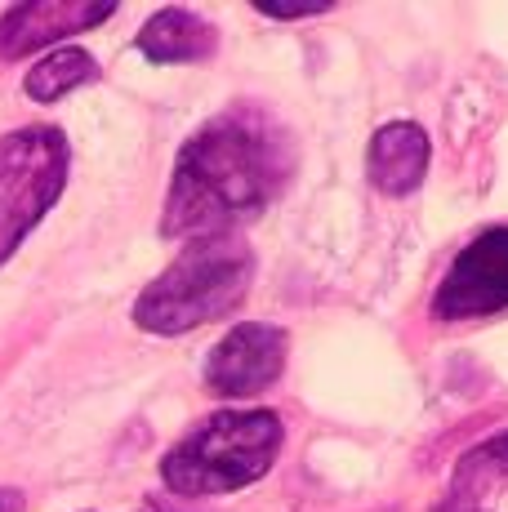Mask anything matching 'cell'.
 I'll return each instance as SVG.
<instances>
[{"label":"cell","instance_id":"obj_1","mask_svg":"<svg viewBox=\"0 0 508 512\" xmlns=\"http://www.w3.org/2000/svg\"><path fill=\"white\" fill-rule=\"evenodd\" d=\"M290 143L268 116L228 112L183 143L165 196V236H237L290 179Z\"/></svg>","mask_w":508,"mask_h":512},{"label":"cell","instance_id":"obj_2","mask_svg":"<svg viewBox=\"0 0 508 512\" xmlns=\"http://www.w3.org/2000/svg\"><path fill=\"white\" fill-rule=\"evenodd\" d=\"M254 281V254L241 236H201L134 299L148 334H188L241 308Z\"/></svg>","mask_w":508,"mask_h":512},{"label":"cell","instance_id":"obj_3","mask_svg":"<svg viewBox=\"0 0 508 512\" xmlns=\"http://www.w3.org/2000/svg\"><path fill=\"white\" fill-rule=\"evenodd\" d=\"M281 419L272 410H223L188 432L179 446L165 450L161 481L183 499L228 495L277 464L281 455Z\"/></svg>","mask_w":508,"mask_h":512},{"label":"cell","instance_id":"obj_4","mask_svg":"<svg viewBox=\"0 0 508 512\" xmlns=\"http://www.w3.org/2000/svg\"><path fill=\"white\" fill-rule=\"evenodd\" d=\"M72 152L54 125H23L0 139V268L54 210L67 187Z\"/></svg>","mask_w":508,"mask_h":512},{"label":"cell","instance_id":"obj_5","mask_svg":"<svg viewBox=\"0 0 508 512\" xmlns=\"http://www.w3.org/2000/svg\"><path fill=\"white\" fill-rule=\"evenodd\" d=\"M504 308H508V228H486L455 254L451 272L437 285L433 317L455 326V321L495 317Z\"/></svg>","mask_w":508,"mask_h":512},{"label":"cell","instance_id":"obj_6","mask_svg":"<svg viewBox=\"0 0 508 512\" xmlns=\"http://www.w3.org/2000/svg\"><path fill=\"white\" fill-rule=\"evenodd\" d=\"M286 348V330L263 326V321H241L214 343L210 361H205V388L228 401L259 397L286 370Z\"/></svg>","mask_w":508,"mask_h":512},{"label":"cell","instance_id":"obj_7","mask_svg":"<svg viewBox=\"0 0 508 512\" xmlns=\"http://www.w3.org/2000/svg\"><path fill=\"white\" fill-rule=\"evenodd\" d=\"M112 14L116 5H90V0H18L0 14V63H18L45 45L81 36Z\"/></svg>","mask_w":508,"mask_h":512},{"label":"cell","instance_id":"obj_8","mask_svg":"<svg viewBox=\"0 0 508 512\" xmlns=\"http://www.w3.org/2000/svg\"><path fill=\"white\" fill-rule=\"evenodd\" d=\"M370 183L384 196H406L428 174V134L410 121H393L370 139Z\"/></svg>","mask_w":508,"mask_h":512},{"label":"cell","instance_id":"obj_9","mask_svg":"<svg viewBox=\"0 0 508 512\" xmlns=\"http://www.w3.org/2000/svg\"><path fill=\"white\" fill-rule=\"evenodd\" d=\"M219 36L192 9H156L139 32V49L148 63H205Z\"/></svg>","mask_w":508,"mask_h":512},{"label":"cell","instance_id":"obj_10","mask_svg":"<svg viewBox=\"0 0 508 512\" xmlns=\"http://www.w3.org/2000/svg\"><path fill=\"white\" fill-rule=\"evenodd\" d=\"M90 81H99L94 54H85L81 45H63V49H54V54H45L41 63L23 76V94L32 98V103H58V98H67Z\"/></svg>","mask_w":508,"mask_h":512},{"label":"cell","instance_id":"obj_11","mask_svg":"<svg viewBox=\"0 0 508 512\" xmlns=\"http://www.w3.org/2000/svg\"><path fill=\"white\" fill-rule=\"evenodd\" d=\"M508 481V432L486 446L468 450L459 459V472H455V499H468V495H482L491 486H504Z\"/></svg>","mask_w":508,"mask_h":512},{"label":"cell","instance_id":"obj_12","mask_svg":"<svg viewBox=\"0 0 508 512\" xmlns=\"http://www.w3.org/2000/svg\"><path fill=\"white\" fill-rule=\"evenodd\" d=\"M0 512H27L23 490H14V486H0Z\"/></svg>","mask_w":508,"mask_h":512},{"label":"cell","instance_id":"obj_13","mask_svg":"<svg viewBox=\"0 0 508 512\" xmlns=\"http://www.w3.org/2000/svg\"><path fill=\"white\" fill-rule=\"evenodd\" d=\"M442 512H477V504H468V499H455L451 495V504H446Z\"/></svg>","mask_w":508,"mask_h":512}]
</instances>
